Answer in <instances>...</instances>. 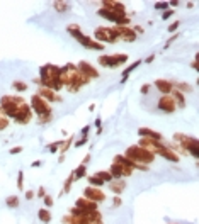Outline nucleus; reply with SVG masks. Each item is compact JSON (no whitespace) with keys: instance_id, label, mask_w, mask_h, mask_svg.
<instances>
[{"instance_id":"nucleus-1","label":"nucleus","mask_w":199,"mask_h":224,"mask_svg":"<svg viewBox=\"0 0 199 224\" xmlns=\"http://www.w3.org/2000/svg\"><path fill=\"white\" fill-rule=\"evenodd\" d=\"M157 7H158V9H165V7H167V3H157Z\"/></svg>"}]
</instances>
